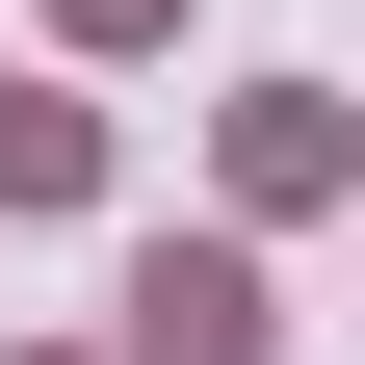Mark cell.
I'll use <instances>...</instances> for the list:
<instances>
[{
  "instance_id": "1",
  "label": "cell",
  "mask_w": 365,
  "mask_h": 365,
  "mask_svg": "<svg viewBox=\"0 0 365 365\" xmlns=\"http://www.w3.org/2000/svg\"><path fill=\"white\" fill-rule=\"evenodd\" d=\"M130 339H157V365H261V261H209V235H182L157 287H130Z\"/></svg>"
}]
</instances>
